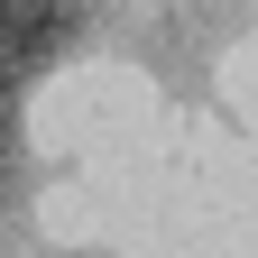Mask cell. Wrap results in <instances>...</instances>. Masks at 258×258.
<instances>
[{
    "instance_id": "obj_1",
    "label": "cell",
    "mask_w": 258,
    "mask_h": 258,
    "mask_svg": "<svg viewBox=\"0 0 258 258\" xmlns=\"http://www.w3.org/2000/svg\"><path fill=\"white\" fill-rule=\"evenodd\" d=\"M74 37H83L74 0H0V92H28L46 64L74 55Z\"/></svg>"
},
{
    "instance_id": "obj_2",
    "label": "cell",
    "mask_w": 258,
    "mask_h": 258,
    "mask_svg": "<svg viewBox=\"0 0 258 258\" xmlns=\"http://www.w3.org/2000/svg\"><path fill=\"white\" fill-rule=\"evenodd\" d=\"M10 175H19V111H10V92H0V194H10Z\"/></svg>"
}]
</instances>
